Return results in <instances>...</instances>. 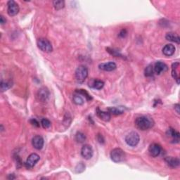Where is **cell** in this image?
Listing matches in <instances>:
<instances>
[{
  "mask_svg": "<svg viewBox=\"0 0 180 180\" xmlns=\"http://www.w3.org/2000/svg\"><path fill=\"white\" fill-rule=\"evenodd\" d=\"M98 68L100 70H102L104 71H113L117 68V66H116L115 63L114 62H108V63H101L99 66H98Z\"/></svg>",
  "mask_w": 180,
  "mask_h": 180,
  "instance_id": "cell-12",
  "label": "cell"
},
{
  "mask_svg": "<svg viewBox=\"0 0 180 180\" xmlns=\"http://www.w3.org/2000/svg\"><path fill=\"white\" fill-rule=\"evenodd\" d=\"M139 135L137 132H131L125 136L126 143L130 146H136L139 142Z\"/></svg>",
  "mask_w": 180,
  "mask_h": 180,
  "instance_id": "cell-5",
  "label": "cell"
},
{
  "mask_svg": "<svg viewBox=\"0 0 180 180\" xmlns=\"http://www.w3.org/2000/svg\"><path fill=\"white\" fill-rule=\"evenodd\" d=\"M37 46L38 48L44 52H46V53H49L53 51V47L51 42L49 41L48 40L45 38H40L38 39L37 42Z\"/></svg>",
  "mask_w": 180,
  "mask_h": 180,
  "instance_id": "cell-4",
  "label": "cell"
},
{
  "mask_svg": "<svg viewBox=\"0 0 180 180\" xmlns=\"http://www.w3.org/2000/svg\"><path fill=\"white\" fill-rule=\"evenodd\" d=\"M167 66L165 63L161 61H158L155 63L154 67H153V71L156 74L161 75L162 72L167 71Z\"/></svg>",
  "mask_w": 180,
  "mask_h": 180,
  "instance_id": "cell-10",
  "label": "cell"
},
{
  "mask_svg": "<svg viewBox=\"0 0 180 180\" xmlns=\"http://www.w3.org/2000/svg\"><path fill=\"white\" fill-rule=\"evenodd\" d=\"M32 144L33 147L37 150H41L44 146V139L41 136L36 135L34 136L32 140Z\"/></svg>",
  "mask_w": 180,
  "mask_h": 180,
  "instance_id": "cell-9",
  "label": "cell"
},
{
  "mask_svg": "<svg viewBox=\"0 0 180 180\" xmlns=\"http://www.w3.org/2000/svg\"><path fill=\"white\" fill-rule=\"evenodd\" d=\"M40 157L37 153H32L28 156L27 161L25 162V166L28 169L33 168L36 165L37 162L40 161Z\"/></svg>",
  "mask_w": 180,
  "mask_h": 180,
  "instance_id": "cell-7",
  "label": "cell"
},
{
  "mask_svg": "<svg viewBox=\"0 0 180 180\" xmlns=\"http://www.w3.org/2000/svg\"><path fill=\"white\" fill-rule=\"evenodd\" d=\"M153 72H154V71H153V66L152 65L148 66L146 68V69H145V71H144L145 76L148 77H152L153 75Z\"/></svg>",
  "mask_w": 180,
  "mask_h": 180,
  "instance_id": "cell-23",
  "label": "cell"
},
{
  "mask_svg": "<svg viewBox=\"0 0 180 180\" xmlns=\"http://www.w3.org/2000/svg\"><path fill=\"white\" fill-rule=\"evenodd\" d=\"M54 8L56 10H61L65 7V2L63 1H54L53 2Z\"/></svg>",
  "mask_w": 180,
  "mask_h": 180,
  "instance_id": "cell-25",
  "label": "cell"
},
{
  "mask_svg": "<svg viewBox=\"0 0 180 180\" xmlns=\"http://www.w3.org/2000/svg\"><path fill=\"white\" fill-rule=\"evenodd\" d=\"M127 33L126 30H122L120 31V34H119V36L121 37H124L127 35Z\"/></svg>",
  "mask_w": 180,
  "mask_h": 180,
  "instance_id": "cell-30",
  "label": "cell"
},
{
  "mask_svg": "<svg viewBox=\"0 0 180 180\" xmlns=\"http://www.w3.org/2000/svg\"><path fill=\"white\" fill-rule=\"evenodd\" d=\"M30 123L33 124V125L34 126H35V127H40V123H39V122L37 121V120H35V119H31V120H30Z\"/></svg>",
  "mask_w": 180,
  "mask_h": 180,
  "instance_id": "cell-29",
  "label": "cell"
},
{
  "mask_svg": "<svg viewBox=\"0 0 180 180\" xmlns=\"http://www.w3.org/2000/svg\"><path fill=\"white\" fill-rule=\"evenodd\" d=\"M41 124H42V127L45 129L49 128V127H50V126H51V122L49 121L48 119H46V118L42 119V120H41Z\"/></svg>",
  "mask_w": 180,
  "mask_h": 180,
  "instance_id": "cell-28",
  "label": "cell"
},
{
  "mask_svg": "<svg viewBox=\"0 0 180 180\" xmlns=\"http://www.w3.org/2000/svg\"><path fill=\"white\" fill-rule=\"evenodd\" d=\"M7 12L10 16H14L17 15L19 12V4L15 1L10 0L7 3Z\"/></svg>",
  "mask_w": 180,
  "mask_h": 180,
  "instance_id": "cell-6",
  "label": "cell"
},
{
  "mask_svg": "<svg viewBox=\"0 0 180 180\" xmlns=\"http://www.w3.org/2000/svg\"><path fill=\"white\" fill-rule=\"evenodd\" d=\"M111 160L115 162H120L125 159V153L124 151L120 148H116L113 149L111 153Z\"/></svg>",
  "mask_w": 180,
  "mask_h": 180,
  "instance_id": "cell-3",
  "label": "cell"
},
{
  "mask_svg": "<svg viewBox=\"0 0 180 180\" xmlns=\"http://www.w3.org/2000/svg\"><path fill=\"white\" fill-rule=\"evenodd\" d=\"M93 149L92 147L88 144H85L82 146V149H81V155H82L84 158L86 160H89L92 158L93 156Z\"/></svg>",
  "mask_w": 180,
  "mask_h": 180,
  "instance_id": "cell-8",
  "label": "cell"
},
{
  "mask_svg": "<svg viewBox=\"0 0 180 180\" xmlns=\"http://www.w3.org/2000/svg\"><path fill=\"white\" fill-rule=\"evenodd\" d=\"M165 38H166V40H168V41L177 43V44H179V43H180L179 37L176 33H168L166 34Z\"/></svg>",
  "mask_w": 180,
  "mask_h": 180,
  "instance_id": "cell-18",
  "label": "cell"
},
{
  "mask_svg": "<svg viewBox=\"0 0 180 180\" xmlns=\"http://www.w3.org/2000/svg\"><path fill=\"white\" fill-rule=\"evenodd\" d=\"M13 174H12V175H10V177H8V179H15L16 177H13Z\"/></svg>",
  "mask_w": 180,
  "mask_h": 180,
  "instance_id": "cell-33",
  "label": "cell"
},
{
  "mask_svg": "<svg viewBox=\"0 0 180 180\" xmlns=\"http://www.w3.org/2000/svg\"><path fill=\"white\" fill-rule=\"evenodd\" d=\"M149 152L153 157H157L161 152V146L156 143L151 144L149 148Z\"/></svg>",
  "mask_w": 180,
  "mask_h": 180,
  "instance_id": "cell-11",
  "label": "cell"
},
{
  "mask_svg": "<svg viewBox=\"0 0 180 180\" xmlns=\"http://www.w3.org/2000/svg\"><path fill=\"white\" fill-rule=\"evenodd\" d=\"M49 95V90L45 87H42L39 89L38 92H37V98H38L39 100L42 101H45L47 99Z\"/></svg>",
  "mask_w": 180,
  "mask_h": 180,
  "instance_id": "cell-15",
  "label": "cell"
},
{
  "mask_svg": "<svg viewBox=\"0 0 180 180\" xmlns=\"http://www.w3.org/2000/svg\"><path fill=\"white\" fill-rule=\"evenodd\" d=\"M75 75L77 82L82 83L88 76V69L85 66H80L75 71Z\"/></svg>",
  "mask_w": 180,
  "mask_h": 180,
  "instance_id": "cell-2",
  "label": "cell"
},
{
  "mask_svg": "<svg viewBox=\"0 0 180 180\" xmlns=\"http://www.w3.org/2000/svg\"><path fill=\"white\" fill-rule=\"evenodd\" d=\"M167 135L170 137L172 138L173 142H175V143H178L179 141V133L178 132L175 131V130H174L172 128L168 129L167 132Z\"/></svg>",
  "mask_w": 180,
  "mask_h": 180,
  "instance_id": "cell-17",
  "label": "cell"
},
{
  "mask_svg": "<svg viewBox=\"0 0 180 180\" xmlns=\"http://www.w3.org/2000/svg\"><path fill=\"white\" fill-rule=\"evenodd\" d=\"M75 139H76V141L79 142V143H83L86 139V136L84 135L82 132H78L76 135H75Z\"/></svg>",
  "mask_w": 180,
  "mask_h": 180,
  "instance_id": "cell-24",
  "label": "cell"
},
{
  "mask_svg": "<svg viewBox=\"0 0 180 180\" xmlns=\"http://www.w3.org/2000/svg\"><path fill=\"white\" fill-rule=\"evenodd\" d=\"M175 46L172 44H167L162 49V53L167 56H170L175 54Z\"/></svg>",
  "mask_w": 180,
  "mask_h": 180,
  "instance_id": "cell-13",
  "label": "cell"
},
{
  "mask_svg": "<svg viewBox=\"0 0 180 180\" xmlns=\"http://www.w3.org/2000/svg\"><path fill=\"white\" fill-rule=\"evenodd\" d=\"M0 19H1V20H0V23H1V24H2V25L4 24V23H6V21H6V19L4 18V16H1V18H0Z\"/></svg>",
  "mask_w": 180,
  "mask_h": 180,
  "instance_id": "cell-31",
  "label": "cell"
},
{
  "mask_svg": "<svg viewBox=\"0 0 180 180\" xmlns=\"http://www.w3.org/2000/svg\"><path fill=\"white\" fill-rule=\"evenodd\" d=\"M175 109L177 113H179V104H175Z\"/></svg>",
  "mask_w": 180,
  "mask_h": 180,
  "instance_id": "cell-32",
  "label": "cell"
},
{
  "mask_svg": "<svg viewBox=\"0 0 180 180\" xmlns=\"http://www.w3.org/2000/svg\"><path fill=\"white\" fill-rule=\"evenodd\" d=\"M11 86H12V85H11L10 82H3V81H2V82H1L2 92H4V91H6V90L8 89L11 87Z\"/></svg>",
  "mask_w": 180,
  "mask_h": 180,
  "instance_id": "cell-27",
  "label": "cell"
},
{
  "mask_svg": "<svg viewBox=\"0 0 180 180\" xmlns=\"http://www.w3.org/2000/svg\"><path fill=\"white\" fill-rule=\"evenodd\" d=\"M104 86V82L103 81L99 80H94L92 87L93 88H94L96 89H101Z\"/></svg>",
  "mask_w": 180,
  "mask_h": 180,
  "instance_id": "cell-21",
  "label": "cell"
},
{
  "mask_svg": "<svg viewBox=\"0 0 180 180\" xmlns=\"http://www.w3.org/2000/svg\"><path fill=\"white\" fill-rule=\"evenodd\" d=\"M153 120L151 118L146 116H141L136 119L135 125L138 129L144 131L151 128L153 126Z\"/></svg>",
  "mask_w": 180,
  "mask_h": 180,
  "instance_id": "cell-1",
  "label": "cell"
},
{
  "mask_svg": "<svg viewBox=\"0 0 180 180\" xmlns=\"http://www.w3.org/2000/svg\"><path fill=\"white\" fill-rule=\"evenodd\" d=\"M165 162L167 164L168 166L170 167L175 168L177 167L179 165V160L177 158H174V157H167L165 159Z\"/></svg>",
  "mask_w": 180,
  "mask_h": 180,
  "instance_id": "cell-16",
  "label": "cell"
},
{
  "mask_svg": "<svg viewBox=\"0 0 180 180\" xmlns=\"http://www.w3.org/2000/svg\"><path fill=\"white\" fill-rule=\"evenodd\" d=\"M97 115L101 120H102L105 122H109L111 120V113L109 111H101L99 108H97Z\"/></svg>",
  "mask_w": 180,
  "mask_h": 180,
  "instance_id": "cell-14",
  "label": "cell"
},
{
  "mask_svg": "<svg viewBox=\"0 0 180 180\" xmlns=\"http://www.w3.org/2000/svg\"><path fill=\"white\" fill-rule=\"evenodd\" d=\"M109 112L110 113H113V115H120L122 113H123V111H121L120 109H119L118 108H116V107H111V108H109Z\"/></svg>",
  "mask_w": 180,
  "mask_h": 180,
  "instance_id": "cell-26",
  "label": "cell"
},
{
  "mask_svg": "<svg viewBox=\"0 0 180 180\" xmlns=\"http://www.w3.org/2000/svg\"><path fill=\"white\" fill-rule=\"evenodd\" d=\"M179 65V63L178 62L174 63L172 65V76L177 81V84H179V77L177 73V68Z\"/></svg>",
  "mask_w": 180,
  "mask_h": 180,
  "instance_id": "cell-19",
  "label": "cell"
},
{
  "mask_svg": "<svg viewBox=\"0 0 180 180\" xmlns=\"http://www.w3.org/2000/svg\"><path fill=\"white\" fill-rule=\"evenodd\" d=\"M75 92L78 93V94L80 95H83L87 101H90L92 99V97H91V95H90L89 93L85 89H77L76 91H75Z\"/></svg>",
  "mask_w": 180,
  "mask_h": 180,
  "instance_id": "cell-22",
  "label": "cell"
},
{
  "mask_svg": "<svg viewBox=\"0 0 180 180\" xmlns=\"http://www.w3.org/2000/svg\"><path fill=\"white\" fill-rule=\"evenodd\" d=\"M72 100H73V102L76 104V105H82L84 102H85V101H84L83 98L81 97L80 94H78V93H76V94L73 95Z\"/></svg>",
  "mask_w": 180,
  "mask_h": 180,
  "instance_id": "cell-20",
  "label": "cell"
}]
</instances>
